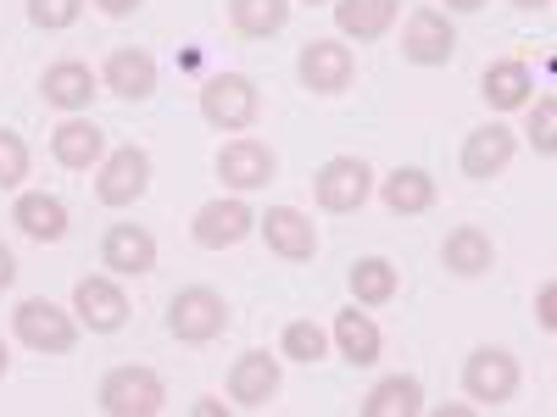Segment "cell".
I'll return each mask as SVG.
<instances>
[{
  "label": "cell",
  "instance_id": "6da1fadb",
  "mask_svg": "<svg viewBox=\"0 0 557 417\" xmlns=\"http://www.w3.org/2000/svg\"><path fill=\"white\" fill-rule=\"evenodd\" d=\"M101 412L107 417H157L168 406V384L157 367L146 362H128V367H112V374L101 379Z\"/></svg>",
  "mask_w": 557,
  "mask_h": 417
},
{
  "label": "cell",
  "instance_id": "7a4b0ae2",
  "mask_svg": "<svg viewBox=\"0 0 557 417\" xmlns=\"http://www.w3.org/2000/svg\"><path fill=\"white\" fill-rule=\"evenodd\" d=\"M12 334L28 351H39V356H67L78 345V317L67 306H57V301H45V295H28L12 312Z\"/></svg>",
  "mask_w": 557,
  "mask_h": 417
},
{
  "label": "cell",
  "instance_id": "3957f363",
  "mask_svg": "<svg viewBox=\"0 0 557 417\" xmlns=\"http://www.w3.org/2000/svg\"><path fill=\"white\" fill-rule=\"evenodd\" d=\"M201 117L218 128V134H246L257 117H262V96H257V84L246 73H218L201 84V96H196Z\"/></svg>",
  "mask_w": 557,
  "mask_h": 417
},
{
  "label": "cell",
  "instance_id": "277c9868",
  "mask_svg": "<svg viewBox=\"0 0 557 417\" xmlns=\"http://www.w3.org/2000/svg\"><path fill=\"white\" fill-rule=\"evenodd\" d=\"M228 329V301L207 285H190L168 301V334L178 345H212Z\"/></svg>",
  "mask_w": 557,
  "mask_h": 417
},
{
  "label": "cell",
  "instance_id": "5b68a950",
  "mask_svg": "<svg viewBox=\"0 0 557 417\" xmlns=\"http://www.w3.org/2000/svg\"><path fill=\"white\" fill-rule=\"evenodd\" d=\"M462 390H469L474 406H507L519 395V356L502 345H480L462 362Z\"/></svg>",
  "mask_w": 557,
  "mask_h": 417
},
{
  "label": "cell",
  "instance_id": "8992f818",
  "mask_svg": "<svg viewBox=\"0 0 557 417\" xmlns=\"http://www.w3.org/2000/svg\"><path fill=\"white\" fill-rule=\"evenodd\" d=\"M146 190H151V151L146 146H117V151L101 156V173H96V201L101 206L123 212Z\"/></svg>",
  "mask_w": 557,
  "mask_h": 417
},
{
  "label": "cell",
  "instance_id": "52a82bcc",
  "mask_svg": "<svg viewBox=\"0 0 557 417\" xmlns=\"http://www.w3.org/2000/svg\"><path fill=\"white\" fill-rule=\"evenodd\" d=\"M368 195H374V167L362 156H330L312 173V201L323 212H357Z\"/></svg>",
  "mask_w": 557,
  "mask_h": 417
},
{
  "label": "cell",
  "instance_id": "ba28073f",
  "mask_svg": "<svg viewBox=\"0 0 557 417\" xmlns=\"http://www.w3.org/2000/svg\"><path fill=\"white\" fill-rule=\"evenodd\" d=\"M451 51H457V28H451V17L441 7L407 12V23H401V56L412 67H446Z\"/></svg>",
  "mask_w": 557,
  "mask_h": 417
},
{
  "label": "cell",
  "instance_id": "9c48e42d",
  "mask_svg": "<svg viewBox=\"0 0 557 417\" xmlns=\"http://www.w3.org/2000/svg\"><path fill=\"white\" fill-rule=\"evenodd\" d=\"M73 317L84 323L89 334H117L123 323H128V295L117 278L107 273H84L78 285H73Z\"/></svg>",
  "mask_w": 557,
  "mask_h": 417
},
{
  "label": "cell",
  "instance_id": "30bf717a",
  "mask_svg": "<svg viewBox=\"0 0 557 417\" xmlns=\"http://www.w3.org/2000/svg\"><path fill=\"white\" fill-rule=\"evenodd\" d=\"M296 78L312 89V96H341V89H351V78H357L351 45H341V39H307L301 56H296Z\"/></svg>",
  "mask_w": 557,
  "mask_h": 417
},
{
  "label": "cell",
  "instance_id": "8fae6325",
  "mask_svg": "<svg viewBox=\"0 0 557 417\" xmlns=\"http://www.w3.org/2000/svg\"><path fill=\"white\" fill-rule=\"evenodd\" d=\"M190 235L201 251H235L246 235H257V212L246 206V195H228V201H207L190 217Z\"/></svg>",
  "mask_w": 557,
  "mask_h": 417
},
{
  "label": "cell",
  "instance_id": "7c38bea8",
  "mask_svg": "<svg viewBox=\"0 0 557 417\" xmlns=\"http://www.w3.org/2000/svg\"><path fill=\"white\" fill-rule=\"evenodd\" d=\"M218 178H223V190H235V195H251V190H268V178H273V151L262 146V139L240 134V139H228V146L218 151Z\"/></svg>",
  "mask_w": 557,
  "mask_h": 417
},
{
  "label": "cell",
  "instance_id": "4fadbf2b",
  "mask_svg": "<svg viewBox=\"0 0 557 417\" xmlns=\"http://www.w3.org/2000/svg\"><path fill=\"white\" fill-rule=\"evenodd\" d=\"M101 267H112L117 278H146L157 273V235L139 223H112L101 240Z\"/></svg>",
  "mask_w": 557,
  "mask_h": 417
},
{
  "label": "cell",
  "instance_id": "5bb4252c",
  "mask_svg": "<svg viewBox=\"0 0 557 417\" xmlns=\"http://www.w3.org/2000/svg\"><path fill=\"white\" fill-rule=\"evenodd\" d=\"M257 228H262V240H268L273 256H285V262H312L318 256V228L296 206H268L257 217Z\"/></svg>",
  "mask_w": 557,
  "mask_h": 417
},
{
  "label": "cell",
  "instance_id": "9a60e30c",
  "mask_svg": "<svg viewBox=\"0 0 557 417\" xmlns=\"http://www.w3.org/2000/svg\"><path fill=\"white\" fill-rule=\"evenodd\" d=\"M278 379H285L278 356H268V351H246V356H235V367H228V401L246 406V412H262V406L278 395Z\"/></svg>",
  "mask_w": 557,
  "mask_h": 417
},
{
  "label": "cell",
  "instance_id": "2e32d148",
  "mask_svg": "<svg viewBox=\"0 0 557 417\" xmlns=\"http://www.w3.org/2000/svg\"><path fill=\"white\" fill-rule=\"evenodd\" d=\"M39 96H45V106H57V112H89V101L101 96V78L89 73L84 62L62 56V62H51L39 73Z\"/></svg>",
  "mask_w": 557,
  "mask_h": 417
},
{
  "label": "cell",
  "instance_id": "e0dca14e",
  "mask_svg": "<svg viewBox=\"0 0 557 417\" xmlns=\"http://www.w3.org/2000/svg\"><path fill=\"white\" fill-rule=\"evenodd\" d=\"M51 156H57V167H67V173L101 167V156H107V134H101V123L67 112V123L51 134Z\"/></svg>",
  "mask_w": 557,
  "mask_h": 417
},
{
  "label": "cell",
  "instance_id": "ac0fdd59",
  "mask_svg": "<svg viewBox=\"0 0 557 417\" xmlns=\"http://www.w3.org/2000/svg\"><path fill=\"white\" fill-rule=\"evenodd\" d=\"M519 151V134L507 128V123H480L469 139H462V178H496L507 162H513Z\"/></svg>",
  "mask_w": 557,
  "mask_h": 417
},
{
  "label": "cell",
  "instance_id": "d6986e66",
  "mask_svg": "<svg viewBox=\"0 0 557 417\" xmlns=\"http://www.w3.org/2000/svg\"><path fill=\"white\" fill-rule=\"evenodd\" d=\"M101 84L112 89L117 101H151L157 96V62L146 51H134V45H117L101 67Z\"/></svg>",
  "mask_w": 557,
  "mask_h": 417
},
{
  "label": "cell",
  "instance_id": "ffe728a7",
  "mask_svg": "<svg viewBox=\"0 0 557 417\" xmlns=\"http://www.w3.org/2000/svg\"><path fill=\"white\" fill-rule=\"evenodd\" d=\"M330 7H335V28L357 45L385 39L401 17V0H330Z\"/></svg>",
  "mask_w": 557,
  "mask_h": 417
},
{
  "label": "cell",
  "instance_id": "44dd1931",
  "mask_svg": "<svg viewBox=\"0 0 557 417\" xmlns=\"http://www.w3.org/2000/svg\"><path fill=\"white\" fill-rule=\"evenodd\" d=\"M441 262H446V273H457V278H480V273H491L496 245H491V235H485L480 223H457L451 235H446V245H441Z\"/></svg>",
  "mask_w": 557,
  "mask_h": 417
},
{
  "label": "cell",
  "instance_id": "7402d4cb",
  "mask_svg": "<svg viewBox=\"0 0 557 417\" xmlns=\"http://www.w3.org/2000/svg\"><path fill=\"white\" fill-rule=\"evenodd\" d=\"M12 223L23 228L28 240L57 245V240L67 235V206H62L57 195H45V190H23V195H17V206H12Z\"/></svg>",
  "mask_w": 557,
  "mask_h": 417
},
{
  "label": "cell",
  "instance_id": "603a6c76",
  "mask_svg": "<svg viewBox=\"0 0 557 417\" xmlns=\"http://www.w3.org/2000/svg\"><path fill=\"white\" fill-rule=\"evenodd\" d=\"M330 340L341 345V356H346L351 367H374V362H380V351H385V340H380V329H374V317L357 312V301H351L346 312H335Z\"/></svg>",
  "mask_w": 557,
  "mask_h": 417
},
{
  "label": "cell",
  "instance_id": "cb8c5ba5",
  "mask_svg": "<svg viewBox=\"0 0 557 417\" xmlns=\"http://www.w3.org/2000/svg\"><path fill=\"white\" fill-rule=\"evenodd\" d=\"M480 96H485L491 112H519V106L535 101V78H530L524 62H491L485 78H480Z\"/></svg>",
  "mask_w": 557,
  "mask_h": 417
},
{
  "label": "cell",
  "instance_id": "d4e9b609",
  "mask_svg": "<svg viewBox=\"0 0 557 417\" xmlns=\"http://www.w3.org/2000/svg\"><path fill=\"white\" fill-rule=\"evenodd\" d=\"M380 195H385V206L396 212V217H418V212H430L435 206V178L424 173V167H396L385 184H380Z\"/></svg>",
  "mask_w": 557,
  "mask_h": 417
},
{
  "label": "cell",
  "instance_id": "484cf974",
  "mask_svg": "<svg viewBox=\"0 0 557 417\" xmlns=\"http://www.w3.org/2000/svg\"><path fill=\"white\" fill-rule=\"evenodd\" d=\"M418 412H424V384H418L412 374L380 379L362 401V417H418Z\"/></svg>",
  "mask_w": 557,
  "mask_h": 417
},
{
  "label": "cell",
  "instance_id": "4316f807",
  "mask_svg": "<svg viewBox=\"0 0 557 417\" xmlns=\"http://www.w3.org/2000/svg\"><path fill=\"white\" fill-rule=\"evenodd\" d=\"M396 262H385V256H362V262H351V301L357 306H391L396 301Z\"/></svg>",
  "mask_w": 557,
  "mask_h": 417
},
{
  "label": "cell",
  "instance_id": "83f0119b",
  "mask_svg": "<svg viewBox=\"0 0 557 417\" xmlns=\"http://www.w3.org/2000/svg\"><path fill=\"white\" fill-rule=\"evenodd\" d=\"M290 23V0H228V28L246 39H268Z\"/></svg>",
  "mask_w": 557,
  "mask_h": 417
},
{
  "label": "cell",
  "instance_id": "f1b7e54d",
  "mask_svg": "<svg viewBox=\"0 0 557 417\" xmlns=\"http://www.w3.org/2000/svg\"><path fill=\"white\" fill-rule=\"evenodd\" d=\"M278 351H285L290 362H323V356H330V334H323L312 317H296V323H285Z\"/></svg>",
  "mask_w": 557,
  "mask_h": 417
},
{
  "label": "cell",
  "instance_id": "f546056e",
  "mask_svg": "<svg viewBox=\"0 0 557 417\" xmlns=\"http://www.w3.org/2000/svg\"><path fill=\"white\" fill-rule=\"evenodd\" d=\"M84 17V0H28V23L45 34H62Z\"/></svg>",
  "mask_w": 557,
  "mask_h": 417
},
{
  "label": "cell",
  "instance_id": "4dcf8cb0",
  "mask_svg": "<svg viewBox=\"0 0 557 417\" xmlns=\"http://www.w3.org/2000/svg\"><path fill=\"white\" fill-rule=\"evenodd\" d=\"M530 146L541 151V156H557V96H541V101H530Z\"/></svg>",
  "mask_w": 557,
  "mask_h": 417
},
{
  "label": "cell",
  "instance_id": "1f68e13d",
  "mask_svg": "<svg viewBox=\"0 0 557 417\" xmlns=\"http://www.w3.org/2000/svg\"><path fill=\"white\" fill-rule=\"evenodd\" d=\"M23 178H28V146H23V134L0 128V190H17Z\"/></svg>",
  "mask_w": 557,
  "mask_h": 417
},
{
  "label": "cell",
  "instance_id": "d6a6232c",
  "mask_svg": "<svg viewBox=\"0 0 557 417\" xmlns=\"http://www.w3.org/2000/svg\"><path fill=\"white\" fill-rule=\"evenodd\" d=\"M535 323H541L546 334L557 329V285H552V278H546V285H541V295H535Z\"/></svg>",
  "mask_w": 557,
  "mask_h": 417
},
{
  "label": "cell",
  "instance_id": "836d02e7",
  "mask_svg": "<svg viewBox=\"0 0 557 417\" xmlns=\"http://www.w3.org/2000/svg\"><path fill=\"white\" fill-rule=\"evenodd\" d=\"M96 7H101L107 17H134L139 7H146V0H96Z\"/></svg>",
  "mask_w": 557,
  "mask_h": 417
},
{
  "label": "cell",
  "instance_id": "e575fe53",
  "mask_svg": "<svg viewBox=\"0 0 557 417\" xmlns=\"http://www.w3.org/2000/svg\"><path fill=\"white\" fill-rule=\"evenodd\" d=\"M12 278H17V256L0 245V290H12Z\"/></svg>",
  "mask_w": 557,
  "mask_h": 417
},
{
  "label": "cell",
  "instance_id": "d590c367",
  "mask_svg": "<svg viewBox=\"0 0 557 417\" xmlns=\"http://www.w3.org/2000/svg\"><path fill=\"white\" fill-rule=\"evenodd\" d=\"M485 0H446V12H480Z\"/></svg>",
  "mask_w": 557,
  "mask_h": 417
},
{
  "label": "cell",
  "instance_id": "8d00e7d4",
  "mask_svg": "<svg viewBox=\"0 0 557 417\" xmlns=\"http://www.w3.org/2000/svg\"><path fill=\"white\" fill-rule=\"evenodd\" d=\"M513 7H519V12H546L552 0H513Z\"/></svg>",
  "mask_w": 557,
  "mask_h": 417
},
{
  "label": "cell",
  "instance_id": "74e56055",
  "mask_svg": "<svg viewBox=\"0 0 557 417\" xmlns=\"http://www.w3.org/2000/svg\"><path fill=\"white\" fill-rule=\"evenodd\" d=\"M7 367H12V356H7V345H0V379H7Z\"/></svg>",
  "mask_w": 557,
  "mask_h": 417
},
{
  "label": "cell",
  "instance_id": "f35d334b",
  "mask_svg": "<svg viewBox=\"0 0 557 417\" xmlns=\"http://www.w3.org/2000/svg\"><path fill=\"white\" fill-rule=\"evenodd\" d=\"M301 7H330V0H301Z\"/></svg>",
  "mask_w": 557,
  "mask_h": 417
}]
</instances>
